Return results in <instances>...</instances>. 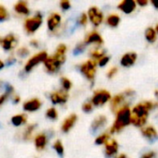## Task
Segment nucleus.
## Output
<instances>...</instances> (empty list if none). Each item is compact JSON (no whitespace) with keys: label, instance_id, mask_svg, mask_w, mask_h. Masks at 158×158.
<instances>
[{"label":"nucleus","instance_id":"nucleus-1","mask_svg":"<svg viewBox=\"0 0 158 158\" xmlns=\"http://www.w3.org/2000/svg\"><path fill=\"white\" fill-rule=\"evenodd\" d=\"M131 108L129 105H126L122 106L117 113H116V118L109 130L110 134L118 133L122 130H124L127 126L131 124Z\"/></svg>","mask_w":158,"mask_h":158},{"label":"nucleus","instance_id":"nucleus-2","mask_svg":"<svg viewBox=\"0 0 158 158\" xmlns=\"http://www.w3.org/2000/svg\"><path fill=\"white\" fill-rule=\"evenodd\" d=\"M135 94V92L131 89H128L124 91L121 94H118L115 96H113L110 100V108L113 113H117L122 106L128 105L126 104V99L130 97H133Z\"/></svg>","mask_w":158,"mask_h":158},{"label":"nucleus","instance_id":"nucleus-3","mask_svg":"<svg viewBox=\"0 0 158 158\" xmlns=\"http://www.w3.org/2000/svg\"><path fill=\"white\" fill-rule=\"evenodd\" d=\"M156 106V104L152 101H144L137 104L133 106L131 109V115L132 117L139 118H148L150 111L155 109Z\"/></svg>","mask_w":158,"mask_h":158},{"label":"nucleus","instance_id":"nucleus-4","mask_svg":"<svg viewBox=\"0 0 158 158\" xmlns=\"http://www.w3.org/2000/svg\"><path fill=\"white\" fill-rule=\"evenodd\" d=\"M66 61V56H58L54 55L52 56H48L44 62L45 69L48 73H56L60 69V67Z\"/></svg>","mask_w":158,"mask_h":158},{"label":"nucleus","instance_id":"nucleus-5","mask_svg":"<svg viewBox=\"0 0 158 158\" xmlns=\"http://www.w3.org/2000/svg\"><path fill=\"white\" fill-rule=\"evenodd\" d=\"M43 23V16L41 13H36L34 16L28 18L24 21V30L28 34L34 33Z\"/></svg>","mask_w":158,"mask_h":158},{"label":"nucleus","instance_id":"nucleus-6","mask_svg":"<svg viewBox=\"0 0 158 158\" xmlns=\"http://www.w3.org/2000/svg\"><path fill=\"white\" fill-rule=\"evenodd\" d=\"M96 68L97 61L94 59H89L80 66V71L87 80L93 81L96 74Z\"/></svg>","mask_w":158,"mask_h":158},{"label":"nucleus","instance_id":"nucleus-7","mask_svg":"<svg viewBox=\"0 0 158 158\" xmlns=\"http://www.w3.org/2000/svg\"><path fill=\"white\" fill-rule=\"evenodd\" d=\"M111 98V94L108 91L105 89H99L94 93L93 97L91 99V103L94 106H103L107 102H109Z\"/></svg>","mask_w":158,"mask_h":158},{"label":"nucleus","instance_id":"nucleus-8","mask_svg":"<svg viewBox=\"0 0 158 158\" xmlns=\"http://www.w3.org/2000/svg\"><path fill=\"white\" fill-rule=\"evenodd\" d=\"M47 57H48V55H47V53L45 51H41L38 54H35L25 64L24 71L27 72V73L30 72V71H31L34 67H36L37 65H39L42 62H44Z\"/></svg>","mask_w":158,"mask_h":158},{"label":"nucleus","instance_id":"nucleus-9","mask_svg":"<svg viewBox=\"0 0 158 158\" xmlns=\"http://www.w3.org/2000/svg\"><path fill=\"white\" fill-rule=\"evenodd\" d=\"M87 16L92 24L95 27L100 26L104 21V14L97 6H91L88 9Z\"/></svg>","mask_w":158,"mask_h":158},{"label":"nucleus","instance_id":"nucleus-10","mask_svg":"<svg viewBox=\"0 0 158 158\" xmlns=\"http://www.w3.org/2000/svg\"><path fill=\"white\" fill-rule=\"evenodd\" d=\"M78 25H79L78 19L69 18L63 24V26L61 28V31H60L59 34L60 35H65V36H69V35H71L75 31V30H76Z\"/></svg>","mask_w":158,"mask_h":158},{"label":"nucleus","instance_id":"nucleus-11","mask_svg":"<svg viewBox=\"0 0 158 158\" xmlns=\"http://www.w3.org/2000/svg\"><path fill=\"white\" fill-rule=\"evenodd\" d=\"M18 40L14 34H7L4 38L0 39V44L5 51H10L17 46Z\"/></svg>","mask_w":158,"mask_h":158},{"label":"nucleus","instance_id":"nucleus-12","mask_svg":"<svg viewBox=\"0 0 158 158\" xmlns=\"http://www.w3.org/2000/svg\"><path fill=\"white\" fill-rule=\"evenodd\" d=\"M50 100L54 105H63L69 100V94L65 91H56L50 94Z\"/></svg>","mask_w":158,"mask_h":158},{"label":"nucleus","instance_id":"nucleus-13","mask_svg":"<svg viewBox=\"0 0 158 158\" xmlns=\"http://www.w3.org/2000/svg\"><path fill=\"white\" fill-rule=\"evenodd\" d=\"M107 124V118L104 115L96 117L91 124V131L93 133H97Z\"/></svg>","mask_w":158,"mask_h":158},{"label":"nucleus","instance_id":"nucleus-14","mask_svg":"<svg viewBox=\"0 0 158 158\" xmlns=\"http://www.w3.org/2000/svg\"><path fill=\"white\" fill-rule=\"evenodd\" d=\"M85 44H97V45H101L104 44V40L103 37L101 36V34L97 31H92L91 32H89L83 42Z\"/></svg>","mask_w":158,"mask_h":158},{"label":"nucleus","instance_id":"nucleus-15","mask_svg":"<svg viewBox=\"0 0 158 158\" xmlns=\"http://www.w3.org/2000/svg\"><path fill=\"white\" fill-rule=\"evenodd\" d=\"M136 7H137V4L133 0H124V1H121L118 5V8L125 14L133 13Z\"/></svg>","mask_w":158,"mask_h":158},{"label":"nucleus","instance_id":"nucleus-16","mask_svg":"<svg viewBox=\"0 0 158 158\" xmlns=\"http://www.w3.org/2000/svg\"><path fill=\"white\" fill-rule=\"evenodd\" d=\"M138 56L136 53L134 52H129L124 54L121 58H120V64L121 66L125 67V68H130L131 66H133L136 61H137Z\"/></svg>","mask_w":158,"mask_h":158},{"label":"nucleus","instance_id":"nucleus-17","mask_svg":"<svg viewBox=\"0 0 158 158\" xmlns=\"http://www.w3.org/2000/svg\"><path fill=\"white\" fill-rule=\"evenodd\" d=\"M118 152V143L116 140L111 139L105 144V155L108 158L114 157Z\"/></svg>","mask_w":158,"mask_h":158},{"label":"nucleus","instance_id":"nucleus-18","mask_svg":"<svg viewBox=\"0 0 158 158\" xmlns=\"http://www.w3.org/2000/svg\"><path fill=\"white\" fill-rule=\"evenodd\" d=\"M61 23V16L58 13H52L47 19V28L50 31H55Z\"/></svg>","mask_w":158,"mask_h":158},{"label":"nucleus","instance_id":"nucleus-19","mask_svg":"<svg viewBox=\"0 0 158 158\" xmlns=\"http://www.w3.org/2000/svg\"><path fill=\"white\" fill-rule=\"evenodd\" d=\"M143 136L149 142H156L158 140V132L155 127L145 126L142 129Z\"/></svg>","mask_w":158,"mask_h":158},{"label":"nucleus","instance_id":"nucleus-20","mask_svg":"<svg viewBox=\"0 0 158 158\" xmlns=\"http://www.w3.org/2000/svg\"><path fill=\"white\" fill-rule=\"evenodd\" d=\"M42 106V102L38 98H32L23 104V109L27 112H35Z\"/></svg>","mask_w":158,"mask_h":158},{"label":"nucleus","instance_id":"nucleus-21","mask_svg":"<svg viewBox=\"0 0 158 158\" xmlns=\"http://www.w3.org/2000/svg\"><path fill=\"white\" fill-rule=\"evenodd\" d=\"M78 120V116L76 114H71L69 115L68 118H66L62 123V126H61V131L64 132V133H67L69 132L73 127L74 125L76 124Z\"/></svg>","mask_w":158,"mask_h":158},{"label":"nucleus","instance_id":"nucleus-22","mask_svg":"<svg viewBox=\"0 0 158 158\" xmlns=\"http://www.w3.org/2000/svg\"><path fill=\"white\" fill-rule=\"evenodd\" d=\"M47 142H48V138L45 133H40L36 135L34 138V145H35L36 150L38 151L44 150L47 144Z\"/></svg>","mask_w":158,"mask_h":158},{"label":"nucleus","instance_id":"nucleus-23","mask_svg":"<svg viewBox=\"0 0 158 158\" xmlns=\"http://www.w3.org/2000/svg\"><path fill=\"white\" fill-rule=\"evenodd\" d=\"M14 10L20 15H29L30 13V9L28 6V3L26 1H18L15 5H14Z\"/></svg>","mask_w":158,"mask_h":158},{"label":"nucleus","instance_id":"nucleus-24","mask_svg":"<svg viewBox=\"0 0 158 158\" xmlns=\"http://www.w3.org/2000/svg\"><path fill=\"white\" fill-rule=\"evenodd\" d=\"M106 24L111 27V28H116L119 25L120 23V17L116 14V13H113V14H110L107 16L106 19Z\"/></svg>","mask_w":158,"mask_h":158},{"label":"nucleus","instance_id":"nucleus-25","mask_svg":"<svg viewBox=\"0 0 158 158\" xmlns=\"http://www.w3.org/2000/svg\"><path fill=\"white\" fill-rule=\"evenodd\" d=\"M27 121V116L25 114H18L11 118V123L15 127H19L25 124Z\"/></svg>","mask_w":158,"mask_h":158},{"label":"nucleus","instance_id":"nucleus-26","mask_svg":"<svg viewBox=\"0 0 158 158\" xmlns=\"http://www.w3.org/2000/svg\"><path fill=\"white\" fill-rule=\"evenodd\" d=\"M144 35H145V39L147 40V42L150 44H154L157 40V33H156L155 28H153V27H148L145 30Z\"/></svg>","mask_w":158,"mask_h":158},{"label":"nucleus","instance_id":"nucleus-27","mask_svg":"<svg viewBox=\"0 0 158 158\" xmlns=\"http://www.w3.org/2000/svg\"><path fill=\"white\" fill-rule=\"evenodd\" d=\"M111 134L108 132H104L102 134H100L96 139H95V144L97 145H103L106 144V143H108L111 140Z\"/></svg>","mask_w":158,"mask_h":158},{"label":"nucleus","instance_id":"nucleus-28","mask_svg":"<svg viewBox=\"0 0 158 158\" xmlns=\"http://www.w3.org/2000/svg\"><path fill=\"white\" fill-rule=\"evenodd\" d=\"M90 56H91L92 59H94V60H95V61H98L100 58H102L103 56H106V52H105L104 49L95 48V49H94V50L91 51Z\"/></svg>","mask_w":158,"mask_h":158},{"label":"nucleus","instance_id":"nucleus-29","mask_svg":"<svg viewBox=\"0 0 158 158\" xmlns=\"http://www.w3.org/2000/svg\"><path fill=\"white\" fill-rule=\"evenodd\" d=\"M35 128H36V125H35V124L29 125V126L25 129V131H24V132H23L22 139H23L24 141H29V140H31V136H32V132H33V131L35 130Z\"/></svg>","mask_w":158,"mask_h":158},{"label":"nucleus","instance_id":"nucleus-30","mask_svg":"<svg viewBox=\"0 0 158 158\" xmlns=\"http://www.w3.org/2000/svg\"><path fill=\"white\" fill-rule=\"evenodd\" d=\"M53 148L56 152L58 156H60L61 158L63 157V156H64V146H63V143H61V141H59V140L56 141L54 143V144H53Z\"/></svg>","mask_w":158,"mask_h":158},{"label":"nucleus","instance_id":"nucleus-31","mask_svg":"<svg viewBox=\"0 0 158 158\" xmlns=\"http://www.w3.org/2000/svg\"><path fill=\"white\" fill-rule=\"evenodd\" d=\"M60 83H61V86L63 88V91H65V92L69 91L72 87V83H71L70 80L66 78V77H62L60 79Z\"/></svg>","mask_w":158,"mask_h":158},{"label":"nucleus","instance_id":"nucleus-32","mask_svg":"<svg viewBox=\"0 0 158 158\" xmlns=\"http://www.w3.org/2000/svg\"><path fill=\"white\" fill-rule=\"evenodd\" d=\"M45 116L46 118H48L49 119H52V120H56L58 117V114H57V111L56 108L54 107H50L47 109L46 113H45Z\"/></svg>","mask_w":158,"mask_h":158},{"label":"nucleus","instance_id":"nucleus-33","mask_svg":"<svg viewBox=\"0 0 158 158\" xmlns=\"http://www.w3.org/2000/svg\"><path fill=\"white\" fill-rule=\"evenodd\" d=\"M85 48H86V44H85L84 43H80V44H78L75 46L74 50H73V55H74V56H79V55L82 54V53L84 52Z\"/></svg>","mask_w":158,"mask_h":158},{"label":"nucleus","instance_id":"nucleus-34","mask_svg":"<svg viewBox=\"0 0 158 158\" xmlns=\"http://www.w3.org/2000/svg\"><path fill=\"white\" fill-rule=\"evenodd\" d=\"M67 50H68L67 46H66L64 44H59V45L56 47L55 55L59 56H66V52H67Z\"/></svg>","mask_w":158,"mask_h":158},{"label":"nucleus","instance_id":"nucleus-35","mask_svg":"<svg viewBox=\"0 0 158 158\" xmlns=\"http://www.w3.org/2000/svg\"><path fill=\"white\" fill-rule=\"evenodd\" d=\"M9 17V14H8V11L6 10V8L0 5V22H3L5 20H6Z\"/></svg>","mask_w":158,"mask_h":158},{"label":"nucleus","instance_id":"nucleus-36","mask_svg":"<svg viewBox=\"0 0 158 158\" xmlns=\"http://www.w3.org/2000/svg\"><path fill=\"white\" fill-rule=\"evenodd\" d=\"M29 54H30V51H29V49H28L27 47H25V46H22V47H20V48H19V49L17 50V56H18L19 57H20V58H24V57L28 56Z\"/></svg>","mask_w":158,"mask_h":158},{"label":"nucleus","instance_id":"nucleus-37","mask_svg":"<svg viewBox=\"0 0 158 158\" xmlns=\"http://www.w3.org/2000/svg\"><path fill=\"white\" fill-rule=\"evenodd\" d=\"M81 108H82V111L83 112H85V113H91L93 111V109H94V106L91 103V101L90 102H85L82 105Z\"/></svg>","mask_w":158,"mask_h":158},{"label":"nucleus","instance_id":"nucleus-38","mask_svg":"<svg viewBox=\"0 0 158 158\" xmlns=\"http://www.w3.org/2000/svg\"><path fill=\"white\" fill-rule=\"evenodd\" d=\"M109 61H110V56H103L102 58H100L97 61V66H99V67H105V66H106L109 63Z\"/></svg>","mask_w":158,"mask_h":158},{"label":"nucleus","instance_id":"nucleus-39","mask_svg":"<svg viewBox=\"0 0 158 158\" xmlns=\"http://www.w3.org/2000/svg\"><path fill=\"white\" fill-rule=\"evenodd\" d=\"M78 22H79V25H81V26H85L88 22V16L87 14L85 13H82L79 19H78Z\"/></svg>","mask_w":158,"mask_h":158},{"label":"nucleus","instance_id":"nucleus-40","mask_svg":"<svg viewBox=\"0 0 158 158\" xmlns=\"http://www.w3.org/2000/svg\"><path fill=\"white\" fill-rule=\"evenodd\" d=\"M118 71V69L117 67H112V68L107 71L106 77H107L108 79H113V78L117 75Z\"/></svg>","mask_w":158,"mask_h":158},{"label":"nucleus","instance_id":"nucleus-41","mask_svg":"<svg viewBox=\"0 0 158 158\" xmlns=\"http://www.w3.org/2000/svg\"><path fill=\"white\" fill-rule=\"evenodd\" d=\"M60 7L63 9V10H69L70 7H71V4L69 1L68 0H63L60 2Z\"/></svg>","mask_w":158,"mask_h":158},{"label":"nucleus","instance_id":"nucleus-42","mask_svg":"<svg viewBox=\"0 0 158 158\" xmlns=\"http://www.w3.org/2000/svg\"><path fill=\"white\" fill-rule=\"evenodd\" d=\"M156 153L155 151H149L142 155L141 158H156Z\"/></svg>","mask_w":158,"mask_h":158},{"label":"nucleus","instance_id":"nucleus-43","mask_svg":"<svg viewBox=\"0 0 158 158\" xmlns=\"http://www.w3.org/2000/svg\"><path fill=\"white\" fill-rule=\"evenodd\" d=\"M16 58L15 57H13V56H10V57H8V58H6V65L7 66V67H11L12 65H14L15 63H16Z\"/></svg>","mask_w":158,"mask_h":158},{"label":"nucleus","instance_id":"nucleus-44","mask_svg":"<svg viewBox=\"0 0 158 158\" xmlns=\"http://www.w3.org/2000/svg\"><path fill=\"white\" fill-rule=\"evenodd\" d=\"M136 2V4H137V6H147L148 5V0H137V1H135Z\"/></svg>","mask_w":158,"mask_h":158},{"label":"nucleus","instance_id":"nucleus-45","mask_svg":"<svg viewBox=\"0 0 158 158\" xmlns=\"http://www.w3.org/2000/svg\"><path fill=\"white\" fill-rule=\"evenodd\" d=\"M7 97H8V96H7L6 94H3L2 95H0V106L6 102V100L7 99Z\"/></svg>","mask_w":158,"mask_h":158},{"label":"nucleus","instance_id":"nucleus-46","mask_svg":"<svg viewBox=\"0 0 158 158\" xmlns=\"http://www.w3.org/2000/svg\"><path fill=\"white\" fill-rule=\"evenodd\" d=\"M30 44H31V45L33 46V47H38V46H39V42H38L37 40H31Z\"/></svg>","mask_w":158,"mask_h":158},{"label":"nucleus","instance_id":"nucleus-47","mask_svg":"<svg viewBox=\"0 0 158 158\" xmlns=\"http://www.w3.org/2000/svg\"><path fill=\"white\" fill-rule=\"evenodd\" d=\"M19 97L18 96V95H14L13 96V98H12V102L14 103V104H18L19 102Z\"/></svg>","mask_w":158,"mask_h":158},{"label":"nucleus","instance_id":"nucleus-48","mask_svg":"<svg viewBox=\"0 0 158 158\" xmlns=\"http://www.w3.org/2000/svg\"><path fill=\"white\" fill-rule=\"evenodd\" d=\"M151 4L153 5V6H154L156 9H158V0H152V1H151Z\"/></svg>","mask_w":158,"mask_h":158},{"label":"nucleus","instance_id":"nucleus-49","mask_svg":"<svg viewBox=\"0 0 158 158\" xmlns=\"http://www.w3.org/2000/svg\"><path fill=\"white\" fill-rule=\"evenodd\" d=\"M4 86H5V83L2 81H0V92L4 91Z\"/></svg>","mask_w":158,"mask_h":158},{"label":"nucleus","instance_id":"nucleus-50","mask_svg":"<svg viewBox=\"0 0 158 158\" xmlns=\"http://www.w3.org/2000/svg\"><path fill=\"white\" fill-rule=\"evenodd\" d=\"M4 67H5V63H4L3 61H1V60H0V70H1V69H3V68H4Z\"/></svg>","mask_w":158,"mask_h":158},{"label":"nucleus","instance_id":"nucleus-51","mask_svg":"<svg viewBox=\"0 0 158 158\" xmlns=\"http://www.w3.org/2000/svg\"><path fill=\"white\" fill-rule=\"evenodd\" d=\"M116 158H127V156L125 154H121V155H119L118 156H117Z\"/></svg>","mask_w":158,"mask_h":158},{"label":"nucleus","instance_id":"nucleus-52","mask_svg":"<svg viewBox=\"0 0 158 158\" xmlns=\"http://www.w3.org/2000/svg\"><path fill=\"white\" fill-rule=\"evenodd\" d=\"M155 30H156V33H157L158 35V24L156 25V28H155Z\"/></svg>","mask_w":158,"mask_h":158},{"label":"nucleus","instance_id":"nucleus-53","mask_svg":"<svg viewBox=\"0 0 158 158\" xmlns=\"http://www.w3.org/2000/svg\"><path fill=\"white\" fill-rule=\"evenodd\" d=\"M156 96L158 97V91H156Z\"/></svg>","mask_w":158,"mask_h":158},{"label":"nucleus","instance_id":"nucleus-54","mask_svg":"<svg viewBox=\"0 0 158 158\" xmlns=\"http://www.w3.org/2000/svg\"><path fill=\"white\" fill-rule=\"evenodd\" d=\"M0 127H1V123H0Z\"/></svg>","mask_w":158,"mask_h":158}]
</instances>
